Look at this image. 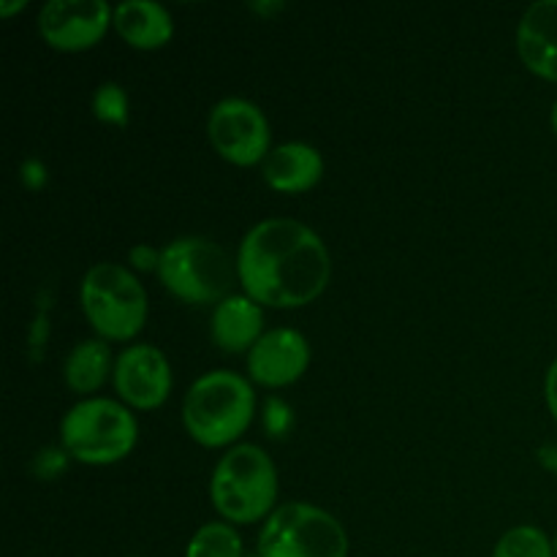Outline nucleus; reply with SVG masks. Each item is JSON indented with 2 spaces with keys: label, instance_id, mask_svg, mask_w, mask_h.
<instances>
[{
  "label": "nucleus",
  "instance_id": "nucleus-21",
  "mask_svg": "<svg viewBox=\"0 0 557 557\" xmlns=\"http://www.w3.org/2000/svg\"><path fill=\"white\" fill-rule=\"evenodd\" d=\"M544 400H547L549 413H553V419L557 422V359L549 364L547 375H544Z\"/></svg>",
  "mask_w": 557,
  "mask_h": 557
},
{
  "label": "nucleus",
  "instance_id": "nucleus-5",
  "mask_svg": "<svg viewBox=\"0 0 557 557\" xmlns=\"http://www.w3.org/2000/svg\"><path fill=\"white\" fill-rule=\"evenodd\" d=\"M79 305L87 324L107 343H128L145 330L150 302L131 267L98 261L79 283Z\"/></svg>",
  "mask_w": 557,
  "mask_h": 557
},
{
  "label": "nucleus",
  "instance_id": "nucleus-27",
  "mask_svg": "<svg viewBox=\"0 0 557 557\" xmlns=\"http://www.w3.org/2000/svg\"><path fill=\"white\" fill-rule=\"evenodd\" d=\"M250 557H261V555H259V553H256V555H250Z\"/></svg>",
  "mask_w": 557,
  "mask_h": 557
},
{
  "label": "nucleus",
  "instance_id": "nucleus-1",
  "mask_svg": "<svg viewBox=\"0 0 557 557\" xmlns=\"http://www.w3.org/2000/svg\"><path fill=\"white\" fill-rule=\"evenodd\" d=\"M243 294L261 308L294 310L315 302L332 277L326 243L302 221L267 218L243 237L237 250Z\"/></svg>",
  "mask_w": 557,
  "mask_h": 557
},
{
  "label": "nucleus",
  "instance_id": "nucleus-11",
  "mask_svg": "<svg viewBox=\"0 0 557 557\" xmlns=\"http://www.w3.org/2000/svg\"><path fill=\"white\" fill-rule=\"evenodd\" d=\"M310 368L308 337L292 326H275L259 337L248 351V375L267 389H283L297 384Z\"/></svg>",
  "mask_w": 557,
  "mask_h": 557
},
{
  "label": "nucleus",
  "instance_id": "nucleus-22",
  "mask_svg": "<svg viewBox=\"0 0 557 557\" xmlns=\"http://www.w3.org/2000/svg\"><path fill=\"white\" fill-rule=\"evenodd\" d=\"M22 180H25V185H30V188H38V185L47 183V169L38 161H27L25 166H22Z\"/></svg>",
  "mask_w": 557,
  "mask_h": 557
},
{
  "label": "nucleus",
  "instance_id": "nucleus-2",
  "mask_svg": "<svg viewBox=\"0 0 557 557\" xmlns=\"http://www.w3.org/2000/svg\"><path fill=\"white\" fill-rule=\"evenodd\" d=\"M256 413V392L248 379L234 370H210L185 392V433L205 449L237 446Z\"/></svg>",
  "mask_w": 557,
  "mask_h": 557
},
{
  "label": "nucleus",
  "instance_id": "nucleus-18",
  "mask_svg": "<svg viewBox=\"0 0 557 557\" xmlns=\"http://www.w3.org/2000/svg\"><path fill=\"white\" fill-rule=\"evenodd\" d=\"M493 557H555V542L536 525H517L495 544Z\"/></svg>",
  "mask_w": 557,
  "mask_h": 557
},
{
  "label": "nucleus",
  "instance_id": "nucleus-6",
  "mask_svg": "<svg viewBox=\"0 0 557 557\" xmlns=\"http://www.w3.org/2000/svg\"><path fill=\"white\" fill-rule=\"evenodd\" d=\"M237 261L207 237H177L161 248L158 281L172 297L188 305H218L228 297Z\"/></svg>",
  "mask_w": 557,
  "mask_h": 557
},
{
  "label": "nucleus",
  "instance_id": "nucleus-17",
  "mask_svg": "<svg viewBox=\"0 0 557 557\" xmlns=\"http://www.w3.org/2000/svg\"><path fill=\"white\" fill-rule=\"evenodd\" d=\"M185 557H245V544L232 522H205L190 536Z\"/></svg>",
  "mask_w": 557,
  "mask_h": 557
},
{
  "label": "nucleus",
  "instance_id": "nucleus-8",
  "mask_svg": "<svg viewBox=\"0 0 557 557\" xmlns=\"http://www.w3.org/2000/svg\"><path fill=\"white\" fill-rule=\"evenodd\" d=\"M207 136L223 161L234 166H259L272 150L270 120L248 98H221L207 117Z\"/></svg>",
  "mask_w": 557,
  "mask_h": 557
},
{
  "label": "nucleus",
  "instance_id": "nucleus-16",
  "mask_svg": "<svg viewBox=\"0 0 557 557\" xmlns=\"http://www.w3.org/2000/svg\"><path fill=\"white\" fill-rule=\"evenodd\" d=\"M109 375H114V359L112 348L101 337H87L79 341L69 351L63 362V381L74 395L92 397V392L101 389L109 381Z\"/></svg>",
  "mask_w": 557,
  "mask_h": 557
},
{
  "label": "nucleus",
  "instance_id": "nucleus-15",
  "mask_svg": "<svg viewBox=\"0 0 557 557\" xmlns=\"http://www.w3.org/2000/svg\"><path fill=\"white\" fill-rule=\"evenodd\" d=\"M114 30L128 47L152 52L172 41L174 20L166 5L156 0H123L114 5Z\"/></svg>",
  "mask_w": 557,
  "mask_h": 557
},
{
  "label": "nucleus",
  "instance_id": "nucleus-25",
  "mask_svg": "<svg viewBox=\"0 0 557 557\" xmlns=\"http://www.w3.org/2000/svg\"><path fill=\"white\" fill-rule=\"evenodd\" d=\"M549 123H553V131H555V136H557V98H555V103H553V112H549Z\"/></svg>",
  "mask_w": 557,
  "mask_h": 557
},
{
  "label": "nucleus",
  "instance_id": "nucleus-7",
  "mask_svg": "<svg viewBox=\"0 0 557 557\" xmlns=\"http://www.w3.org/2000/svg\"><path fill=\"white\" fill-rule=\"evenodd\" d=\"M348 549L343 522L305 500L281 504L259 531L261 557H348Z\"/></svg>",
  "mask_w": 557,
  "mask_h": 557
},
{
  "label": "nucleus",
  "instance_id": "nucleus-9",
  "mask_svg": "<svg viewBox=\"0 0 557 557\" xmlns=\"http://www.w3.org/2000/svg\"><path fill=\"white\" fill-rule=\"evenodd\" d=\"M36 25L47 47L58 52H85L114 25V9L107 0H49L38 9Z\"/></svg>",
  "mask_w": 557,
  "mask_h": 557
},
{
  "label": "nucleus",
  "instance_id": "nucleus-19",
  "mask_svg": "<svg viewBox=\"0 0 557 557\" xmlns=\"http://www.w3.org/2000/svg\"><path fill=\"white\" fill-rule=\"evenodd\" d=\"M92 114L101 123L123 128L131 117V103L125 87L117 85V82H103V85H98L96 92H92Z\"/></svg>",
  "mask_w": 557,
  "mask_h": 557
},
{
  "label": "nucleus",
  "instance_id": "nucleus-4",
  "mask_svg": "<svg viewBox=\"0 0 557 557\" xmlns=\"http://www.w3.org/2000/svg\"><path fill=\"white\" fill-rule=\"evenodd\" d=\"M139 422L131 408L109 397H87L60 419V444L82 466H114L136 449Z\"/></svg>",
  "mask_w": 557,
  "mask_h": 557
},
{
  "label": "nucleus",
  "instance_id": "nucleus-23",
  "mask_svg": "<svg viewBox=\"0 0 557 557\" xmlns=\"http://www.w3.org/2000/svg\"><path fill=\"white\" fill-rule=\"evenodd\" d=\"M542 462L549 468V471L557 473V446H547V449H542Z\"/></svg>",
  "mask_w": 557,
  "mask_h": 557
},
{
  "label": "nucleus",
  "instance_id": "nucleus-13",
  "mask_svg": "<svg viewBox=\"0 0 557 557\" xmlns=\"http://www.w3.org/2000/svg\"><path fill=\"white\" fill-rule=\"evenodd\" d=\"M324 177V156L308 141H283L261 163V180L277 194H308Z\"/></svg>",
  "mask_w": 557,
  "mask_h": 557
},
{
  "label": "nucleus",
  "instance_id": "nucleus-3",
  "mask_svg": "<svg viewBox=\"0 0 557 557\" xmlns=\"http://www.w3.org/2000/svg\"><path fill=\"white\" fill-rule=\"evenodd\" d=\"M277 468L256 444H237L218 460L210 479L212 509L232 525H253L277 509Z\"/></svg>",
  "mask_w": 557,
  "mask_h": 557
},
{
  "label": "nucleus",
  "instance_id": "nucleus-20",
  "mask_svg": "<svg viewBox=\"0 0 557 557\" xmlns=\"http://www.w3.org/2000/svg\"><path fill=\"white\" fill-rule=\"evenodd\" d=\"M128 261L134 270L141 272H158V264H161V250H156L152 245H134L128 253Z\"/></svg>",
  "mask_w": 557,
  "mask_h": 557
},
{
  "label": "nucleus",
  "instance_id": "nucleus-14",
  "mask_svg": "<svg viewBox=\"0 0 557 557\" xmlns=\"http://www.w3.org/2000/svg\"><path fill=\"white\" fill-rule=\"evenodd\" d=\"M264 332V308L248 294H228L212 310L210 337L221 351L248 354Z\"/></svg>",
  "mask_w": 557,
  "mask_h": 557
},
{
  "label": "nucleus",
  "instance_id": "nucleus-24",
  "mask_svg": "<svg viewBox=\"0 0 557 557\" xmlns=\"http://www.w3.org/2000/svg\"><path fill=\"white\" fill-rule=\"evenodd\" d=\"M27 3L25 0H16V3H0V16H11L16 11H25Z\"/></svg>",
  "mask_w": 557,
  "mask_h": 557
},
{
  "label": "nucleus",
  "instance_id": "nucleus-26",
  "mask_svg": "<svg viewBox=\"0 0 557 557\" xmlns=\"http://www.w3.org/2000/svg\"><path fill=\"white\" fill-rule=\"evenodd\" d=\"M555 557H557V536H555Z\"/></svg>",
  "mask_w": 557,
  "mask_h": 557
},
{
  "label": "nucleus",
  "instance_id": "nucleus-12",
  "mask_svg": "<svg viewBox=\"0 0 557 557\" xmlns=\"http://www.w3.org/2000/svg\"><path fill=\"white\" fill-rule=\"evenodd\" d=\"M517 54L528 71L557 82V0H536L517 25Z\"/></svg>",
  "mask_w": 557,
  "mask_h": 557
},
{
  "label": "nucleus",
  "instance_id": "nucleus-10",
  "mask_svg": "<svg viewBox=\"0 0 557 557\" xmlns=\"http://www.w3.org/2000/svg\"><path fill=\"white\" fill-rule=\"evenodd\" d=\"M112 384L120 403L136 411H156L172 395V364L161 348L134 343L114 359Z\"/></svg>",
  "mask_w": 557,
  "mask_h": 557
}]
</instances>
